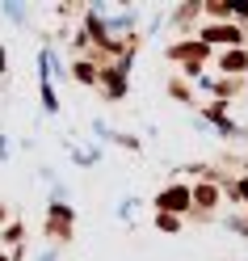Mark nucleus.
<instances>
[{"instance_id":"nucleus-1","label":"nucleus","mask_w":248,"mask_h":261,"mask_svg":"<svg viewBox=\"0 0 248 261\" xmlns=\"http://www.w3.org/2000/svg\"><path fill=\"white\" fill-rule=\"evenodd\" d=\"M198 42L223 46V51H231V46H248L244 42V30L236 21H202V25H198Z\"/></svg>"},{"instance_id":"nucleus-2","label":"nucleus","mask_w":248,"mask_h":261,"mask_svg":"<svg viewBox=\"0 0 248 261\" xmlns=\"http://www.w3.org/2000/svg\"><path fill=\"white\" fill-rule=\"evenodd\" d=\"M189 194H194V215H214L219 211V202H223V177H202L198 186H189Z\"/></svg>"},{"instance_id":"nucleus-3","label":"nucleus","mask_w":248,"mask_h":261,"mask_svg":"<svg viewBox=\"0 0 248 261\" xmlns=\"http://www.w3.org/2000/svg\"><path fill=\"white\" fill-rule=\"evenodd\" d=\"M214 68L227 80H248V46H231V51H214Z\"/></svg>"},{"instance_id":"nucleus-4","label":"nucleus","mask_w":248,"mask_h":261,"mask_svg":"<svg viewBox=\"0 0 248 261\" xmlns=\"http://www.w3.org/2000/svg\"><path fill=\"white\" fill-rule=\"evenodd\" d=\"M156 206H160V215H194V194H189V186H169L156 198Z\"/></svg>"},{"instance_id":"nucleus-5","label":"nucleus","mask_w":248,"mask_h":261,"mask_svg":"<svg viewBox=\"0 0 248 261\" xmlns=\"http://www.w3.org/2000/svg\"><path fill=\"white\" fill-rule=\"evenodd\" d=\"M46 236H51L55 244H68L72 240V211L63 206V202H55L51 215H46Z\"/></svg>"},{"instance_id":"nucleus-6","label":"nucleus","mask_w":248,"mask_h":261,"mask_svg":"<svg viewBox=\"0 0 248 261\" xmlns=\"http://www.w3.org/2000/svg\"><path fill=\"white\" fill-rule=\"evenodd\" d=\"M76 80H80V85H101V68H97V63L93 59H76Z\"/></svg>"},{"instance_id":"nucleus-7","label":"nucleus","mask_w":248,"mask_h":261,"mask_svg":"<svg viewBox=\"0 0 248 261\" xmlns=\"http://www.w3.org/2000/svg\"><path fill=\"white\" fill-rule=\"evenodd\" d=\"M169 93L177 97V101H194V93L185 89V80H169Z\"/></svg>"},{"instance_id":"nucleus-8","label":"nucleus","mask_w":248,"mask_h":261,"mask_svg":"<svg viewBox=\"0 0 248 261\" xmlns=\"http://www.w3.org/2000/svg\"><path fill=\"white\" fill-rule=\"evenodd\" d=\"M156 227H160V232H177L181 219H177V215H156Z\"/></svg>"},{"instance_id":"nucleus-9","label":"nucleus","mask_w":248,"mask_h":261,"mask_svg":"<svg viewBox=\"0 0 248 261\" xmlns=\"http://www.w3.org/2000/svg\"><path fill=\"white\" fill-rule=\"evenodd\" d=\"M0 261H13V257H0Z\"/></svg>"}]
</instances>
